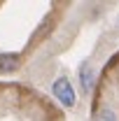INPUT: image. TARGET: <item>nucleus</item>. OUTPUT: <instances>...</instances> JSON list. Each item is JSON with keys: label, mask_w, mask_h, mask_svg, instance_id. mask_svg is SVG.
<instances>
[{"label": "nucleus", "mask_w": 119, "mask_h": 121, "mask_svg": "<svg viewBox=\"0 0 119 121\" xmlns=\"http://www.w3.org/2000/svg\"><path fill=\"white\" fill-rule=\"evenodd\" d=\"M51 95L59 100L63 107H75V103H77V95H75V89H73V84H70V79L68 77H56L54 79V84H51Z\"/></svg>", "instance_id": "nucleus-1"}, {"label": "nucleus", "mask_w": 119, "mask_h": 121, "mask_svg": "<svg viewBox=\"0 0 119 121\" xmlns=\"http://www.w3.org/2000/svg\"><path fill=\"white\" fill-rule=\"evenodd\" d=\"M77 79H79V89L84 95H91L93 93V86H96V79H98V70L93 68V63L89 58L82 60V65L77 68Z\"/></svg>", "instance_id": "nucleus-2"}, {"label": "nucleus", "mask_w": 119, "mask_h": 121, "mask_svg": "<svg viewBox=\"0 0 119 121\" xmlns=\"http://www.w3.org/2000/svg\"><path fill=\"white\" fill-rule=\"evenodd\" d=\"M96 121H119L117 112L112 109V107H103L98 114H96Z\"/></svg>", "instance_id": "nucleus-4"}, {"label": "nucleus", "mask_w": 119, "mask_h": 121, "mask_svg": "<svg viewBox=\"0 0 119 121\" xmlns=\"http://www.w3.org/2000/svg\"><path fill=\"white\" fill-rule=\"evenodd\" d=\"M21 65L19 54H0V72H14Z\"/></svg>", "instance_id": "nucleus-3"}]
</instances>
